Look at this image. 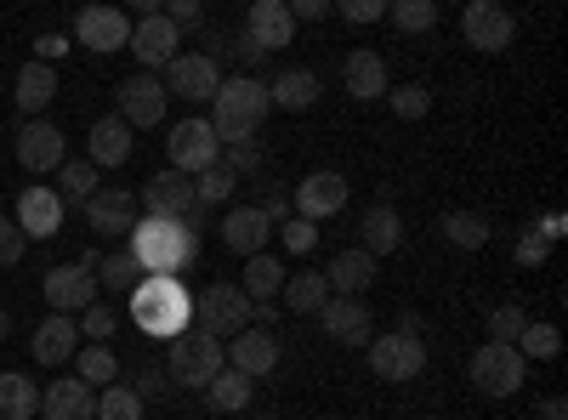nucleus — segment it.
<instances>
[{"instance_id":"1","label":"nucleus","mask_w":568,"mask_h":420,"mask_svg":"<svg viewBox=\"0 0 568 420\" xmlns=\"http://www.w3.org/2000/svg\"><path fill=\"white\" fill-rule=\"evenodd\" d=\"M131 324H136L142 336L171 341V336H182L187 324H194V296H187L182 278L149 273V278H142V285L131 290Z\"/></svg>"},{"instance_id":"2","label":"nucleus","mask_w":568,"mask_h":420,"mask_svg":"<svg viewBox=\"0 0 568 420\" xmlns=\"http://www.w3.org/2000/svg\"><path fill=\"white\" fill-rule=\"evenodd\" d=\"M211 103H216L211 131H216L222 148H227V143H256L262 120H267V109H273V103H267V85H262L256 74H227Z\"/></svg>"},{"instance_id":"3","label":"nucleus","mask_w":568,"mask_h":420,"mask_svg":"<svg viewBox=\"0 0 568 420\" xmlns=\"http://www.w3.org/2000/svg\"><path fill=\"white\" fill-rule=\"evenodd\" d=\"M125 250L142 262V273H171V278H176L187 262L200 256V227H187V222H160V216H136Z\"/></svg>"},{"instance_id":"4","label":"nucleus","mask_w":568,"mask_h":420,"mask_svg":"<svg viewBox=\"0 0 568 420\" xmlns=\"http://www.w3.org/2000/svg\"><path fill=\"white\" fill-rule=\"evenodd\" d=\"M165 381L171 387H211L222 369H227V352H222V341L216 336H205V330H194V324H187L182 336H171V352H165Z\"/></svg>"},{"instance_id":"5","label":"nucleus","mask_w":568,"mask_h":420,"mask_svg":"<svg viewBox=\"0 0 568 420\" xmlns=\"http://www.w3.org/2000/svg\"><path fill=\"white\" fill-rule=\"evenodd\" d=\"M251 301H245V290L240 285H205L200 296H194V330H205V336H216V341H233L240 330H251Z\"/></svg>"},{"instance_id":"6","label":"nucleus","mask_w":568,"mask_h":420,"mask_svg":"<svg viewBox=\"0 0 568 420\" xmlns=\"http://www.w3.org/2000/svg\"><path fill=\"white\" fill-rule=\"evenodd\" d=\"M466 376H471V387H478L484 398H511V392H524V376H529V363H524V352H517V347L484 341L478 352H471Z\"/></svg>"},{"instance_id":"7","label":"nucleus","mask_w":568,"mask_h":420,"mask_svg":"<svg viewBox=\"0 0 568 420\" xmlns=\"http://www.w3.org/2000/svg\"><path fill=\"white\" fill-rule=\"evenodd\" d=\"M165 154H171V171L200 176V171H211V165H216L222 143H216L211 120H176V125H171V136H165Z\"/></svg>"},{"instance_id":"8","label":"nucleus","mask_w":568,"mask_h":420,"mask_svg":"<svg viewBox=\"0 0 568 420\" xmlns=\"http://www.w3.org/2000/svg\"><path fill=\"white\" fill-rule=\"evenodd\" d=\"M165 98L176 91V98H187V103H211L216 91H222V63L216 58H205V52H176L171 63H165Z\"/></svg>"},{"instance_id":"9","label":"nucleus","mask_w":568,"mask_h":420,"mask_svg":"<svg viewBox=\"0 0 568 420\" xmlns=\"http://www.w3.org/2000/svg\"><path fill=\"white\" fill-rule=\"evenodd\" d=\"M460 34L471 52H506L511 34H517V18L500 7V0H466V12H460Z\"/></svg>"},{"instance_id":"10","label":"nucleus","mask_w":568,"mask_h":420,"mask_svg":"<svg viewBox=\"0 0 568 420\" xmlns=\"http://www.w3.org/2000/svg\"><path fill=\"white\" fill-rule=\"evenodd\" d=\"M347 194H353V182L342 171H307L296 182V194H291V211L302 222H324V216H336L347 205Z\"/></svg>"},{"instance_id":"11","label":"nucleus","mask_w":568,"mask_h":420,"mask_svg":"<svg viewBox=\"0 0 568 420\" xmlns=\"http://www.w3.org/2000/svg\"><path fill=\"white\" fill-rule=\"evenodd\" d=\"M142 205H149V216H160V222H187L200 211V199H194V176H182V171H154L149 182H142Z\"/></svg>"},{"instance_id":"12","label":"nucleus","mask_w":568,"mask_h":420,"mask_svg":"<svg viewBox=\"0 0 568 420\" xmlns=\"http://www.w3.org/2000/svg\"><path fill=\"white\" fill-rule=\"evenodd\" d=\"M369 369L382 381H415L420 369H426V347H420V336H375L369 341Z\"/></svg>"},{"instance_id":"13","label":"nucleus","mask_w":568,"mask_h":420,"mask_svg":"<svg viewBox=\"0 0 568 420\" xmlns=\"http://www.w3.org/2000/svg\"><path fill=\"white\" fill-rule=\"evenodd\" d=\"M40 290H45V307L69 318V313H85L91 301H98V273L63 262V267H52V273L40 278Z\"/></svg>"},{"instance_id":"14","label":"nucleus","mask_w":568,"mask_h":420,"mask_svg":"<svg viewBox=\"0 0 568 420\" xmlns=\"http://www.w3.org/2000/svg\"><path fill=\"white\" fill-rule=\"evenodd\" d=\"M318 324H324V336L342 341V347H369L375 341V313L364 301H353V296H329Z\"/></svg>"},{"instance_id":"15","label":"nucleus","mask_w":568,"mask_h":420,"mask_svg":"<svg viewBox=\"0 0 568 420\" xmlns=\"http://www.w3.org/2000/svg\"><path fill=\"white\" fill-rule=\"evenodd\" d=\"M74 40L85 45V52H120V45H131V18L120 7H85L74 18Z\"/></svg>"},{"instance_id":"16","label":"nucleus","mask_w":568,"mask_h":420,"mask_svg":"<svg viewBox=\"0 0 568 420\" xmlns=\"http://www.w3.org/2000/svg\"><path fill=\"white\" fill-rule=\"evenodd\" d=\"M85 227L98 233V239H131L136 227V199L125 188H98L85 199Z\"/></svg>"},{"instance_id":"17","label":"nucleus","mask_w":568,"mask_h":420,"mask_svg":"<svg viewBox=\"0 0 568 420\" xmlns=\"http://www.w3.org/2000/svg\"><path fill=\"white\" fill-rule=\"evenodd\" d=\"M222 352H227V369H240V376H251V381H267L273 369H278V336L273 330H256V324L233 336Z\"/></svg>"},{"instance_id":"18","label":"nucleus","mask_w":568,"mask_h":420,"mask_svg":"<svg viewBox=\"0 0 568 420\" xmlns=\"http://www.w3.org/2000/svg\"><path fill=\"white\" fill-rule=\"evenodd\" d=\"M114 98H120V120H125V125H160V120H165V85H160L154 74L120 80Z\"/></svg>"},{"instance_id":"19","label":"nucleus","mask_w":568,"mask_h":420,"mask_svg":"<svg viewBox=\"0 0 568 420\" xmlns=\"http://www.w3.org/2000/svg\"><path fill=\"white\" fill-rule=\"evenodd\" d=\"M18 165L23 171H58L63 165V131L52 120H23L18 125Z\"/></svg>"},{"instance_id":"20","label":"nucleus","mask_w":568,"mask_h":420,"mask_svg":"<svg viewBox=\"0 0 568 420\" xmlns=\"http://www.w3.org/2000/svg\"><path fill=\"white\" fill-rule=\"evenodd\" d=\"M12 222L23 227V239H52V233L63 227V199H58V188H40V182H34V188H23Z\"/></svg>"},{"instance_id":"21","label":"nucleus","mask_w":568,"mask_h":420,"mask_svg":"<svg viewBox=\"0 0 568 420\" xmlns=\"http://www.w3.org/2000/svg\"><path fill=\"white\" fill-rule=\"evenodd\" d=\"M245 34L256 40V52L267 58V52H278V45L296 40V18H291L284 0H256V7L245 12Z\"/></svg>"},{"instance_id":"22","label":"nucleus","mask_w":568,"mask_h":420,"mask_svg":"<svg viewBox=\"0 0 568 420\" xmlns=\"http://www.w3.org/2000/svg\"><path fill=\"white\" fill-rule=\"evenodd\" d=\"M40 420H98V392L80 376H63L40 392Z\"/></svg>"},{"instance_id":"23","label":"nucleus","mask_w":568,"mask_h":420,"mask_svg":"<svg viewBox=\"0 0 568 420\" xmlns=\"http://www.w3.org/2000/svg\"><path fill=\"white\" fill-rule=\"evenodd\" d=\"M267 239H273V222L256 211V205H240V211H227L222 216V245L233 250V256H262L267 250Z\"/></svg>"},{"instance_id":"24","label":"nucleus","mask_w":568,"mask_h":420,"mask_svg":"<svg viewBox=\"0 0 568 420\" xmlns=\"http://www.w3.org/2000/svg\"><path fill=\"white\" fill-rule=\"evenodd\" d=\"M176 45H182V34L165 23V12L136 18V23H131V52H136V63H142V69L171 63V58H176Z\"/></svg>"},{"instance_id":"25","label":"nucleus","mask_w":568,"mask_h":420,"mask_svg":"<svg viewBox=\"0 0 568 420\" xmlns=\"http://www.w3.org/2000/svg\"><path fill=\"white\" fill-rule=\"evenodd\" d=\"M342 80H347V91H353L358 103H375V98H387V91H393V74H387V58L382 52H353L342 63Z\"/></svg>"},{"instance_id":"26","label":"nucleus","mask_w":568,"mask_h":420,"mask_svg":"<svg viewBox=\"0 0 568 420\" xmlns=\"http://www.w3.org/2000/svg\"><path fill=\"white\" fill-rule=\"evenodd\" d=\"M404 245V216L393 205H369L358 222V250L364 256H393Z\"/></svg>"},{"instance_id":"27","label":"nucleus","mask_w":568,"mask_h":420,"mask_svg":"<svg viewBox=\"0 0 568 420\" xmlns=\"http://www.w3.org/2000/svg\"><path fill=\"white\" fill-rule=\"evenodd\" d=\"M131 148H136V143H131V125H125L120 114L98 120V125H91V136H85V160L98 165V171H103V165H125Z\"/></svg>"},{"instance_id":"28","label":"nucleus","mask_w":568,"mask_h":420,"mask_svg":"<svg viewBox=\"0 0 568 420\" xmlns=\"http://www.w3.org/2000/svg\"><path fill=\"white\" fill-rule=\"evenodd\" d=\"M324 285H329V296H353V301H364V290L375 285V256H364V250H342L336 262L324 267Z\"/></svg>"},{"instance_id":"29","label":"nucleus","mask_w":568,"mask_h":420,"mask_svg":"<svg viewBox=\"0 0 568 420\" xmlns=\"http://www.w3.org/2000/svg\"><path fill=\"white\" fill-rule=\"evenodd\" d=\"M80 352V330H74V318L52 313V318H40V330H34V363H69Z\"/></svg>"},{"instance_id":"30","label":"nucleus","mask_w":568,"mask_h":420,"mask_svg":"<svg viewBox=\"0 0 568 420\" xmlns=\"http://www.w3.org/2000/svg\"><path fill=\"white\" fill-rule=\"evenodd\" d=\"M267 103H273V109H291V114L313 109V103H318V74H313V69H284V74H273V80H267Z\"/></svg>"},{"instance_id":"31","label":"nucleus","mask_w":568,"mask_h":420,"mask_svg":"<svg viewBox=\"0 0 568 420\" xmlns=\"http://www.w3.org/2000/svg\"><path fill=\"white\" fill-rule=\"evenodd\" d=\"M18 109H23V120H40V109L58 98V69H45V63H23L18 69Z\"/></svg>"},{"instance_id":"32","label":"nucleus","mask_w":568,"mask_h":420,"mask_svg":"<svg viewBox=\"0 0 568 420\" xmlns=\"http://www.w3.org/2000/svg\"><path fill=\"white\" fill-rule=\"evenodd\" d=\"M278 301L291 307L296 318H318L324 301H329V285H324V273H284V290Z\"/></svg>"},{"instance_id":"33","label":"nucleus","mask_w":568,"mask_h":420,"mask_svg":"<svg viewBox=\"0 0 568 420\" xmlns=\"http://www.w3.org/2000/svg\"><path fill=\"white\" fill-rule=\"evenodd\" d=\"M240 290H245V301H251V307H267V301L284 290V267H278L267 250H262V256H251V262H245V278H240Z\"/></svg>"},{"instance_id":"34","label":"nucleus","mask_w":568,"mask_h":420,"mask_svg":"<svg viewBox=\"0 0 568 420\" xmlns=\"http://www.w3.org/2000/svg\"><path fill=\"white\" fill-rule=\"evenodd\" d=\"M34 414H40V387L18 376V369H7L0 376V420H34Z\"/></svg>"},{"instance_id":"35","label":"nucleus","mask_w":568,"mask_h":420,"mask_svg":"<svg viewBox=\"0 0 568 420\" xmlns=\"http://www.w3.org/2000/svg\"><path fill=\"white\" fill-rule=\"evenodd\" d=\"M489 216L484 211H444V239L455 245V250H484L489 245Z\"/></svg>"},{"instance_id":"36","label":"nucleus","mask_w":568,"mask_h":420,"mask_svg":"<svg viewBox=\"0 0 568 420\" xmlns=\"http://www.w3.org/2000/svg\"><path fill=\"white\" fill-rule=\"evenodd\" d=\"M251 392H256V381L240 376V369H222V376L205 387V398H211L216 414H240V409H251Z\"/></svg>"},{"instance_id":"37","label":"nucleus","mask_w":568,"mask_h":420,"mask_svg":"<svg viewBox=\"0 0 568 420\" xmlns=\"http://www.w3.org/2000/svg\"><path fill=\"white\" fill-rule=\"evenodd\" d=\"M142 278H149V273H142V262H136L131 250H109V256H103V267H98V285H103V290H114V296H131V290L142 285Z\"/></svg>"},{"instance_id":"38","label":"nucleus","mask_w":568,"mask_h":420,"mask_svg":"<svg viewBox=\"0 0 568 420\" xmlns=\"http://www.w3.org/2000/svg\"><path fill=\"white\" fill-rule=\"evenodd\" d=\"M91 194H98V165L91 160H63L58 165V199L63 205H85Z\"/></svg>"},{"instance_id":"39","label":"nucleus","mask_w":568,"mask_h":420,"mask_svg":"<svg viewBox=\"0 0 568 420\" xmlns=\"http://www.w3.org/2000/svg\"><path fill=\"white\" fill-rule=\"evenodd\" d=\"M517 352H524V363L529 358H557L562 352V330H557V324H546V318H529L524 336H517Z\"/></svg>"},{"instance_id":"40","label":"nucleus","mask_w":568,"mask_h":420,"mask_svg":"<svg viewBox=\"0 0 568 420\" xmlns=\"http://www.w3.org/2000/svg\"><path fill=\"white\" fill-rule=\"evenodd\" d=\"M80 381L98 392V387H114L120 381V358L109 347H80Z\"/></svg>"},{"instance_id":"41","label":"nucleus","mask_w":568,"mask_h":420,"mask_svg":"<svg viewBox=\"0 0 568 420\" xmlns=\"http://www.w3.org/2000/svg\"><path fill=\"white\" fill-rule=\"evenodd\" d=\"M233 188H240V176H227L222 165H211V171H200V176H194V199H200V211L227 205V199H233Z\"/></svg>"},{"instance_id":"42","label":"nucleus","mask_w":568,"mask_h":420,"mask_svg":"<svg viewBox=\"0 0 568 420\" xmlns=\"http://www.w3.org/2000/svg\"><path fill=\"white\" fill-rule=\"evenodd\" d=\"M98 420H142V398L125 381H114L98 392Z\"/></svg>"},{"instance_id":"43","label":"nucleus","mask_w":568,"mask_h":420,"mask_svg":"<svg viewBox=\"0 0 568 420\" xmlns=\"http://www.w3.org/2000/svg\"><path fill=\"white\" fill-rule=\"evenodd\" d=\"M387 18H393L404 34H426V29L438 23V7H433V0H393Z\"/></svg>"},{"instance_id":"44","label":"nucleus","mask_w":568,"mask_h":420,"mask_svg":"<svg viewBox=\"0 0 568 420\" xmlns=\"http://www.w3.org/2000/svg\"><path fill=\"white\" fill-rule=\"evenodd\" d=\"M74 330H80L91 347H109V336L120 330V313H114V307H103V301H91V307L80 313V324H74Z\"/></svg>"},{"instance_id":"45","label":"nucleus","mask_w":568,"mask_h":420,"mask_svg":"<svg viewBox=\"0 0 568 420\" xmlns=\"http://www.w3.org/2000/svg\"><path fill=\"white\" fill-rule=\"evenodd\" d=\"M524 324H529V313L517 307V301L495 307V313H489V341H500V347H517V336H524Z\"/></svg>"},{"instance_id":"46","label":"nucleus","mask_w":568,"mask_h":420,"mask_svg":"<svg viewBox=\"0 0 568 420\" xmlns=\"http://www.w3.org/2000/svg\"><path fill=\"white\" fill-rule=\"evenodd\" d=\"M262 160H267V154H262V143H227V148L216 154V165H222L227 176H256V171H262Z\"/></svg>"},{"instance_id":"47","label":"nucleus","mask_w":568,"mask_h":420,"mask_svg":"<svg viewBox=\"0 0 568 420\" xmlns=\"http://www.w3.org/2000/svg\"><path fill=\"white\" fill-rule=\"evenodd\" d=\"M125 387H131V392H136L142 403H154V398H165V392H171V381H165L160 358H142V363H136V376H131Z\"/></svg>"},{"instance_id":"48","label":"nucleus","mask_w":568,"mask_h":420,"mask_svg":"<svg viewBox=\"0 0 568 420\" xmlns=\"http://www.w3.org/2000/svg\"><path fill=\"white\" fill-rule=\"evenodd\" d=\"M387 98H393L398 120H426V114H433V91H426V85H398V91H387Z\"/></svg>"},{"instance_id":"49","label":"nucleus","mask_w":568,"mask_h":420,"mask_svg":"<svg viewBox=\"0 0 568 420\" xmlns=\"http://www.w3.org/2000/svg\"><path fill=\"white\" fill-rule=\"evenodd\" d=\"M160 12H165V23H171L176 34H182V29H194V34L205 29V7H200V0H171V7H160Z\"/></svg>"},{"instance_id":"50","label":"nucleus","mask_w":568,"mask_h":420,"mask_svg":"<svg viewBox=\"0 0 568 420\" xmlns=\"http://www.w3.org/2000/svg\"><path fill=\"white\" fill-rule=\"evenodd\" d=\"M23 250H29L23 227H18L12 216H0V267H18V262H23Z\"/></svg>"},{"instance_id":"51","label":"nucleus","mask_w":568,"mask_h":420,"mask_svg":"<svg viewBox=\"0 0 568 420\" xmlns=\"http://www.w3.org/2000/svg\"><path fill=\"white\" fill-rule=\"evenodd\" d=\"M336 18H347V23H375V18H387V0H342Z\"/></svg>"},{"instance_id":"52","label":"nucleus","mask_w":568,"mask_h":420,"mask_svg":"<svg viewBox=\"0 0 568 420\" xmlns=\"http://www.w3.org/2000/svg\"><path fill=\"white\" fill-rule=\"evenodd\" d=\"M284 245H291L296 256H307V250L318 245V227H313V222H302V216H291V222H284Z\"/></svg>"},{"instance_id":"53","label":"nucleus","mask_w":568,"mask_h":420,"mask_svg":"<svg viewBox=\"0 0 568 420\" xmlns=\"http://www.w3.org/2000/svg\"><path fill=\"white\" fill-rule=\"evenodd\" d=\"M273 227H284V222H291L296 211H291V194H278V188H262V205H256Z\"/></svg>"},{"instance_id":"54","label":"nucleus","mask_w":568,"mask_h":420,"mask_svg":"<svg viewBox=\"0 0 568 420\" xmlns=\"http://www.w3.org/2000/svg\"><path fill=\"white\" fill-rule=\"evenodd\" d=\"M222 58H233V63H245V69H256V63H262V52H256V40H251L245 29H240V34H233V40L222 45Z\"/></svg>"},{"instance_id":"55","label":"nucleus","mask_w":568,"mask_h":420,"mask_svg":"<svg viewBox=\"0 0 568 420\" xmlns=\"http://www.w3.org/2000/svg\"><path fill=\"white\" fill-rule=\"evenodd\" d=\"M546 256H551V245H546V239H540V233L529 227V233H524V239H517V262H524V267H540Z\"/></svg>"},{"instance_id":"56","label":"nucleus","mask_w":568,"mask_h":420,"mask_svg":"<svg viewBox=\"0 0 568 420\" xmlns=\"http://www.w3.org/2000/svg\"><path fill=\"white\" fill-rule=\"evenodd\" d=\"M63 52H69V34H40L34 40V63H45V69H52Z\"/></svg>"},{"instance_id":"57","label":"nucleus","mask_w":568,"mask_h":420,"mask_svg":"<svg viewBox=\"0 0 568 420\" xmlns=\"http://www.w3.org/2000/svg\"><path fill=\"white\" fill-rule=\"evenodd\" d=\"M329 12H336L329 0H296V7H291V18H296V23H318V18H329Z\"/></svg>"},{"instance_id":"58","label":"nucleus","mask_w":568,"mask_h":420,"mask_svg":"<svg viewBox=\"0 0 568 420\" xmlns=\"http://www.w3.org/2000/svg\"><path fill=\"white\" fill-rule=\"evenodd\" d=\"M562 233H568V227H562V211H551V216L540 222V239L551 245V239H562Z\"/></svg>"},{"instance_id":"59","label":"nucleus","mask_w":568,"mask_h":420,"mask_svg":"<svg viewBox=\"0 0 568 420\" xmlns=\"http://www.w3.org/2000/svg\"><path fill=\"white\" fill-rule=\"evenodd\" d=\"M540 420H568V403H562V398H546V403H540Z\"/></svg>"},{"instance_id":"60","label":"nucleus","mask_w":568,"mask_h":420,"mask_svg":"<svg viewBox=\"0 0 568 420\" xmlns=\"http://www.w3.org/2000/svg\"><path fill=\"white\" fill-rule=\"evenodd\" d=\"M12 336V318H7V307H0V341H7Z\"/></svg>"},{"instance_id":"61","label":"nucleus","mask_w":568,"mask_h":420,"mask_svg":"<svg viewBox=\"0 0 568 420\" xmlns=\"http://www.w3.org/2000/svg\"><path fill=\"white\" fill-rule=\"evenodd\" d=\"M34 420H40V414H34Z\"/></svg>"}]
</instances>
